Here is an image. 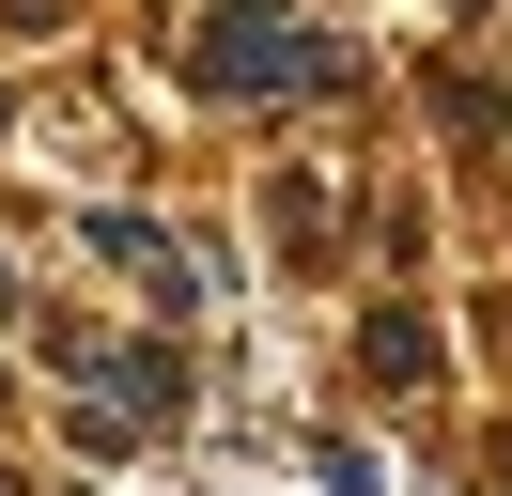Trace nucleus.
I'll return each instance as SVG.
<instances>
[{"label":"nucleus","mask_w":512,"mask_h":496,"mask_svg":"<svg viewBox=\"0 0 512 496\" xmlns=\"http://www.w3.org/2000/svg\"><path fill=\"white\" fill-rule=\"evenodd\" d=\"M202 78H218V93H280V78H342V62H326L295 16H264V0H249V16L202 31Z\"/></svg>","instance_id":"f257e3e1"},{"label":"nucleus","mask_w":512,"mask_h":496,"mask_svg":"<svg viewBox=\"0 0 512 496\" xmlns=\"http://www.w3.org/2000/svg\"><path fill=\"white\" fill-rule=\"evenodd\" d=\"M373 372H388V388H419V372H435V341H419V310H373Z\"/></svg>","instance_id":"f03ea898"},{"label":"nucleus","mask_w":512,"mask_h":496,"mask_svg":"<svg viewBox=\"0 0 512 496\" xmlns=\"http://www.w3.org/2000/svg\"><path fill=\"white\" fill-rule=\"evenodd\" d=\"M0 496H16V481H0Z\"/></svg>","instance_id":"7ed1b4c3"}]
</instances>
